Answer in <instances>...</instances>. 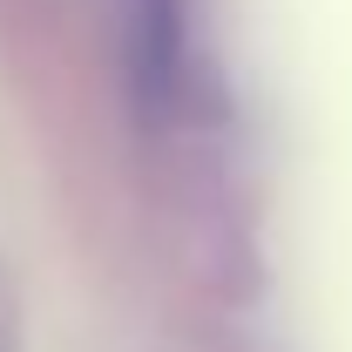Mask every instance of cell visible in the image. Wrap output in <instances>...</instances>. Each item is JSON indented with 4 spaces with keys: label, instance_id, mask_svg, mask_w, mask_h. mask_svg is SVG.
I'll return each instance as SVG.
<instances>
[{
    "label": "cell",
    "instance_id": "obj_1",
    "mask_svg": "<svg viewBox=\"0 0 352 352\" xmlns=\"http://www.w3.org/2000/svg\"><path fill=\"white\" fill-rule=\"evenodd\" d=\"M122 7V82L135 116H170L183 88V0H116Z\"/></svg>",
    "mask_w": 352,
    "mask_h": 352
}]
</instances>
